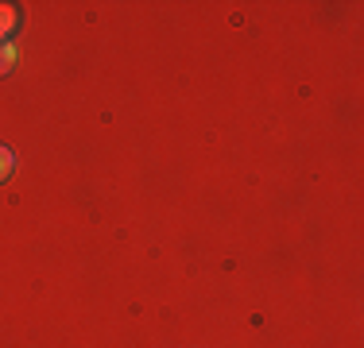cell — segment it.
Listing matches in <instances>:
<instances>
[{
    "label": "cell",
    "instance_id": "cell-1",
    "mask_svg": "<svg viewBox=\"0 0 364 348\" xmlns=\"http://www.w3.org/2000/svg\"><path fill=\"white\" fill-rule=\"evenodd\" d=\"M16 23H20L16 4H0V43H8V35L16 31Z\"/></svg>",
    "mask_w": 364,
    "mask_h": 348
},
{
    "label": "cell",
    "instance_id": "cell-3",
    "mask_svg": "<svg viewBox=\"0 0 364 348\" xmlns=\"http://www.w3.org/2000/svg\"><path fill=\"white\" fill-rule=\"evenodd\" d=\"M12 167H16V159H12V151H8V147H0V182L8 178V174H12Z\"/></svg>",
    "mask_w": 364,
    "mask_h": 348
},
{
    "label": "cell",
    "instance_id": "cell-2",
    "mask_svg": "<svg viewBox=\"0 0 364 348\" xmlns=\"http://www.w3.org/2000/svg\"><path fill=\"white\" fill-rule=\"evenodd\" d=\"M12 66H16V47L12 43H0V77L12 74Z\"/></svg>",
    "mask_w": 364,
    "mask_h": 348
}]
</instances>
